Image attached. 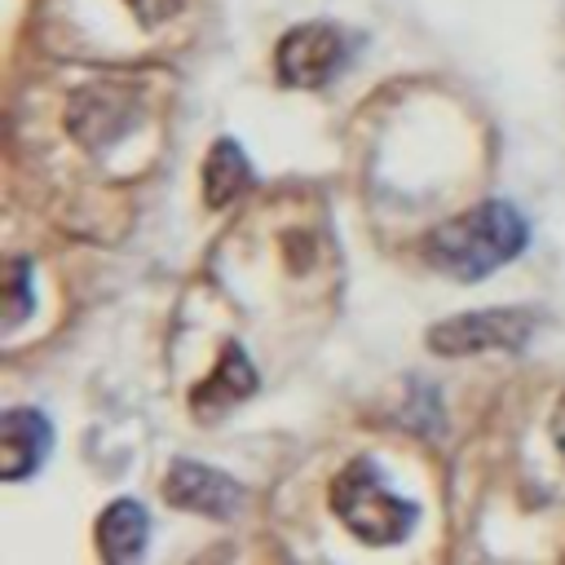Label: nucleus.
Here are the masks:
<instances>
[{
    "label": "nucleus",
    "instance_id": "9",
    "mask_svg": "<svg viewBox=\"0 0 565 565\" xmlns=\"http://www.w3.org/2000/svg\"><path fill=\"white\" fill-rule=\"evenodd\" d=\"M252 181H256V177H252V163H247V154L238 150V141H234V137H221V141L207 150V159H203V199H207L212 207H225V203H234Z\"/></svg>",
    "mask_w": 565,
    "mask_h": 565
},
{
    "label": "nucleus",
    "instance_id": "7",
    "mask_svg": "<svg viewBox=\"0 0 565 565\" xmlns=\"http://www.w3.org/2000/svg\"><path fill=\"white\" fill-rule=\"evenodd\" d=\"M256 393V366L247 362V353H243V344H225V353H221V362H216V371L190 393V411L194 415H225L230 406H238V402H247Z\"/></svg>",
    "mask_w": 565,
    "mask_h": 565
},
{
    "label": "nucleus",
    "instance_id": "4",
    "mask_svg": "<svg viewBox=\"0 0 565 565\" xmlns=\"http://www.w3.org/2000/svg\"><path fill=\"white\" fill-rule=\"evenodd\" d=\"M534 313L530 309H477L446 318L428 331V349L441 358H463V353H486V349H508L516 353L534 335Z\"/></svg>",
    "mask_w": 565,
    "mask_h": 565
},
{
    "label": "nucleus",
    "instance_id": "11",
    "mask_svg": "<svg viewBox=\"0 0 565 565\" xmlns=\"http://www.w3.org/2000/svg\"><path fill=\"white\" fill-rule=\"evenodd\" d=\"M132 4V13L141 18V22H159V18H168L181 0H128Z\"/></svg>",
    "mask_w": 565,
    "mask_h": 565
},
{
    "label": "nucleus",
    "instance_id": "10",
    "mask_svg": "<svg viewBox=\"0 0 565 565\" xmlns=\"http://www.w3.org/2000/svg\"><path fill=\"white\" fill-rule=\"evenodd\" d=\"M31 265L26 260H13V300H9V327H18L26 313H31Z\"/></svg>",
    "mask_w": 565,
    "mask_h": 565
},
{
    "label": "nucleus",
    "instance_id": "5",
    "mask_svg": "<svg viewBox=\"0 0 565 565\" xmlns=\"http://www.w3.org/2000/svg\"><path fill=\"white\" fill-rule=\"evenodd\" d=\"M163 494L172 508H185V512H199V516H234L243 508V486L199 459H177L163 477Z\"/></svg>",
    "mask_w": 565,
    "mask_h": 565
},
{
    "label": "nucleus",
    "instance_id": "6",
    "mask_svg": "<svg viewBox=\"0 0 565 565\" xmlns=\"http://www.w3.org/2000/svg\"><path fill=\"white\" fill-rule=\"evenodd\" d=\"M53 450V424L35 406H9L0 415V477L22 481L44 468Z\"/></svg>",
    "mask_w": 565,
    "mask_h": 565
},
{
    "label": "nucleus",
    "instance_id": "12",
    "mask_svg": "<svg viewBox=\"0 0 565 565\" xmlns=\"http://www.w3.org/2000/svg\"><path fill=\"white\" fill-rule=\"evenodd\" d=\"M552 441H556V450L565 455V393H561V402H556V411H552Z\"/></svg>",
    "mask_w": 565,
    "mask_h": 565
},
{
    "label": "nucleus",
    "instance_id": "2",
    "mask_svg": "<svg viewBox=\"0 0 565 565\" xmlns=\"http://www.w3.org/2000/svg\"><path fill=\"white\" fill-rule=\"evenodd\" d=\"M331 512L362 539V543H402L415 521H419V503L402 499L375 468V459L358 455L353 463H344L331 477Z\"/></svg>",
    "mask_w": 565,
    "mask_h": 565
},
{
    "label": "nucleus",
    "instance_id": "1",
    "mask_svg": "<svg viewBox=\"0 0 565 565\" xmlns=\"http://www.w3.org/2000/svg\"><path fill=\"white\" fill-rule=\"evenodd\" d=\"M530 243V225L525 216L503 203V199H486L468 212H459L455 221L437 225L424 238V260L459 282H477L494 269H503L508 260H516Z\"/></svg>",
    "mask_w": 565,
    "mask_h": 565
},
{
    "label": "nucleus",
    "instance_id": "8",
    "mask_svg": "<svg viewBox=\"0 0 565 565\" xmlns=\"http://www.w3.org/2000/svg\"><path fill=\"white\" fill-rule=\"evenodd\" d=\"M150 543V512L137 499H115L102 516H97V552L115 565L137 561Z\"/></svg>",
    "mask_w": 565,
    "mask_h": 565
},
{
    "label": "nucleus",
    "instance_id": "3",
    "mask_svg": "<svg viewBox=\"0 0 565 565\" xmlns=\"http://www.w3.org/2000/svg\"><path fill=\"white\" fill-rule=\"evenodd\" d=\"M353 53V40L335 22H300L278 40V84L287 88H322L331 84Z\"/></svg>",
    "mask_w": 565,
    "mask_h": 565
}]
</instances>
